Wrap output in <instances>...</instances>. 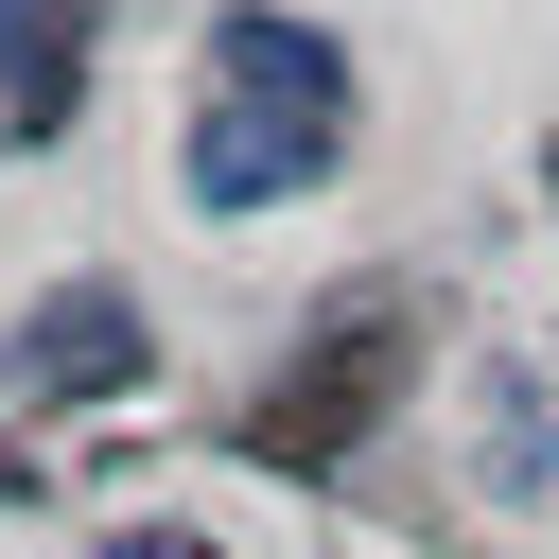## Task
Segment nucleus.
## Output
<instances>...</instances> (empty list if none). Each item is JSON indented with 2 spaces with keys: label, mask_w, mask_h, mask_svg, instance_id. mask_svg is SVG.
<instances>
[{
  "label": "nucleus",
  "mask_w": 559,
  "mask_h": 559,
  "mask_svg": "<svg viewBox=\"0 0 559 559\" xmlns=\"http://www.w3.org/2000/svg\"><path fill=\"white\" fill-rule=\"evenodd\" d=\"M332 157H349V52H332L314 17H280V0L210 17V87H192V122H175L192 210H280V192H314Z\"/></svg>",
  "instance_id": "f257e3e1"
},
{
  "label": "nucleus",
  "mask_w": 559,
  "mask_h": 559,
  "mask_svg": "<svg viewBox=\"0 0 559 559\" xmlns=\"http://www.w3.org/2000/svg\"><path fill=\"white\" fill-rule=\"evenodd\" d=\"M140 367H157V332H140V314H122L105 280L35 297V332L0 349V384H17V402H105V384H140Z\"/></svg>",
  "instance_id": "f03ea898"
},
{
  "label": "nucleus",
  "mask_w": 559,
  "mask_h": 559,
  "mask_svg": "<svg viewBox=\"0 0 559 559\" xmlns=\"http://www.w3.org/2000/svg\"><path fill=\"white\" fill-rule=\"evenodd\" d=\"M0 105H17V122H70V105H87V52H70V17H17V35H0Z\"/></svg>",
  "instance_id": "7ed1b4c3"
},
{
  "label": "nucleus",
  "mask_w": 559,
  "mask_h": 559,
  "mask_svg": "<svg viewBox=\"0 0 559 559\" xmlns=\"http://www.w3.org/2000/svg\"><path fill=\"white\" fill-rule=\"evenodd\" d=\"M87 559H210L192 524H122V542H87Z\"/></svg>",
  "instance_id": "20e7f679"
},
{
  "label": "nucleus",
  "mask_w": 559,
  "mask_h": 559,
  "mask_svg": "<svg viewBox=\"0 0 559 559\" xmlns=\"http://www.w3.org/2000/svg\"><path fill=\"white\" fill-rule=\"evenodd\" d=\"M17 17H35V0H0V35H17Z\"/></svg>",
  "instance_id": "39448f33"
}]
</instances>
